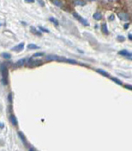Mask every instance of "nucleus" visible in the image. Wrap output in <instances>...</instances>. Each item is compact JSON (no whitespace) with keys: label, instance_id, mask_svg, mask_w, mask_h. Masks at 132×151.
Instances as JSON below:
<instances>
[{"label":"nucleus","instance_id":"1","mask_svg":"<svg viewBox=\"0 0 132 151\" xmlns=\"http://www.w3.org/2000/svg\"><path fill=\"white\" fill-rule=\"evenodd\" d=\"M0 72H1V75H2V78H1V82H2L3 85H6L8 84V69L7 67L5 66V65H1L0 66Z\"/></svg>","mask_w":132,"mask_h":151},{"label":"nucleus","instance_id":"2","mask_svg":"<svg viewBox=\"0 0 132 151\" xmlns=\"http://www.w3.org/2000/svg\"><path fill=\"white\" fill-rule=\"evenodd\" d=\"M42 64H43V62L42 60H40V59H35L34 60L33 58H30L27 64H26V66H27V67H36V66H42Z\"/></svg>","mask_w":132,"mask_h":151},{"label":"nucleus","instance_id":"3","mask_svg":"<svg viewBox=\"0 0 132 151\" xmlns=\"http://www.w3.org/2000/svg\"><path fill=\"white\" fill-rule=\"evenodd\" d=\"M72 14H73V16L74 17H75V18L77 19V20H78L79 21V22H81L82 24H83V25H84V26H89V22H88V21L86 20H85V19H84V18H82L81 16L79 15L78 13H72Z\"/></svg>","mask_w":132,"mask_h":151},{"label":"nucleus","instance_id":"4","mask_svg":"<svg viewBox=\"0 0 132 151\" xmlns=\"http://www.w3.org/2000/svg\"><path fill=\"white\" fill-rule=\"evenodd\" d=\"M118 54H119V55H121V56H123V57H126L127 58H129V60H131L132 55H131V52H130V51H129V50H120V51H119Z\"/></svg>","mask_w":132,"mask_h":151},{"label":"nucleus","instance_id":"5","mask_svg":"<svg viewBox=\"0 0 132 151\" xmlns=\"http://www.w3.org/2000/svg\"><path fill=\"white\" fill-rule=\"evenodd\" d=\"M118 17L121 19V20L124 21H128L129 20V15L127 13H124V12H121V13H118Z\"/></svg>","mask_w":132,"mask_h":151},{"label":"nucleus","instance_id":"6","mask_svg":"<svg viewBox=\"0 0 132 151\" xmlns=\"http://www.w3.org/2000/svg\"><path fill=\"white\" fill-rule=\"evenodd\" d=\"M9 120L11 121V123L14 125V126H17L18 125V120L16 118V117L13 115V114H11L10 116H9Z\"/></svg>","mask_w":132,"mask_h":151},{"label":"nucleus","instance_id":"7","mask_svg":"<svg viewBox=\"0 0 132 151\" xmlns=\"http://www.w3.org/2000/svg\"><path fill=\"white\" fill-rule=\"evenodd\" d=\"M24 45H25L24 42H20L19 44L16 45L15 47L12 48V50H13V51H20L24 49Z\"/></svg>","mask_w":132,"mask_h":151},{"label":"nucleus","instance_id":"8","mask_svg":"<svg viewBox=\"0 0 132 151\" xmlns=\"http://www.w3.org/2000/svg\"><path fill=\"white\" fill-rule=\"evenodd\" d=\"M26 62V58H21L19 60H18L16 62V66H18V67H21V66H23Z\"/></svg>","mask_w":132,"mask_h":151},{"label":"nucleus","instance_id":"9","mask_svg":"<svg viewBox=\"0 0 132 151\" xmlns=\"http://www.w3.org/2000/svg\"><path fill=\"white\" fill-rule=\"evenodd\" d=\"M96 72H97L98 73L101 74V75H103V76L105 77H110V75H109V73H108V72L104 71L102 69H96Z\"/></svg>","mask_w":132,"mask_h":151},{"label":"nucleus","instance_id":"10","mask_svg":"<svg viewBox=\"0 0 132 151\" xmlns=\"http://www.w3.org/2000/svg\"><path fill=\"white\" fill-rule=\"evenodd\" d=\"M18 136H19V138H20V140H22V142H23L25 145H26V144H27V141H26V137H25V135H24L23 132H18Z\"/></svg>","mask_w":132,"mask_h":151},{"label":"nucleus","instance_id":"11","mask_svg":"<svg viewBox=\"0 0 132 151\" xmlns=\"http://www.w3.org/2000/svg\"><path fill=\"white\" fill-rule=\"evenodd\" d=\"M30 29H31L32 33H33V34H34L35 35H38V36H41V35H42V33H41L39 30H37V29L35 28L34 26H31V27H30Z\"/></svg>","mask_w":132,"mask_h":151},{"label":"nucleus","instance_id":"12","mask_svg":"<svg viewBox=\"0 0 132 151\" xmlns=\"http://www.w3.org/2000/svg\"><path fill=\"white\" fill-rule=\"evenodd\" d=\"M58 56L56 55H48L46 56V60L50 61V60H57Z\"/></svg>","mask_w":132,"mask_h":151},{"label":"nucleus","instance_id":"13","mask_svg":"<svg viewBox=\"0 0 132 151\" xmlns=\"http://www.w3.org/2000/svg\"><path fill=\"white\" fill-rule=\"evenodd\" d=\"M101 31L104 33L105 34H108V26L106 23H103L101 25Z\"/></svg>","mask_w":132,"mask_h":151},{"label":"nucleus","instance_id":"14","mask_svg":"<svg viewBox=\"0 0 132 151\" xmlns=\"http://www.w3.org/2000/svg\"><path fill=\"white\" fill-rule=\"evenodd\" d=\"M101 18H102V14L100 13H99V12H97V13H95L93 14V19L96 20H100Z\"/></svg>","mask_w":132,"mask_h":151},{"label":"nucleus","instance_id":"15","mask_svg":"<svg viewBox=\"0 0 132 151\" xmlns=\"http://www.w3.org/2000/svg\"><path fill=\"white\" fill-rule=\"evenodd\" d=\"M74 4L77 5H86V1H83V0H76V1H74Z\"/></svg>","mask_w":132,"mask_h":151},{"label":"nucleus","instance_id":"16","mask_svg":"<svg viewBox=\"0 0 132 151\" xmlns=\"http://www.w3.org/2000/svg\"><path fill=\"white\" fill-rule=\"evenodd\" d=\"M111 79H112V80H113L114 82H115L116 84L120 85V86H122V85H123L122 81H121V80H120L119 79H117V78H115V77H113V78H111Z\"/></svg>","mask_w":132,"mask_h":151},{"label":"nucleus","instance_id":"17","mask_svg":"<svg viewBox=\"0 0 132 151\" xmlns=\"http://www.w3.org/2000/svg\"><path fill=\"white\" fill-rule=\"evenodd\" d=\"M39 48V46H37L36 44H34V43H30V44L27 45V49H29V50H36Z\"/></svg>","mask_w":132,"mask_h":151},{"label":"nucleus","instance_id":"18","mask_svg":"<svg viewBox=\"0 0 132 151\" xmlns=\"http://www.w3.org/2000/svg\"><path fill=\"white\" fill-rule=\"evenodd\" d=\"M1 57L2 58H4L5 59H10L11 58H12V56L9 54V53H7V52H4V53H2L1 54Z\"/></svg>","mask_w":132,"mask_h":151},{"label":"nucleus","instance_id":"19","mask_svg":"<svg viewBox=\"0 0 132 151\" xmlns=\"http://www.w3.org/2000/svg\"><path fill=\"white\" fill-rule=\"evenodd\" d=\"M48 20H49L51 21V22H52V23L54 24V25H55V26H58L59 22H58V20L55 18H54V17H50V18L48 19Z\"/></svg>","mask_w":132,"mask_h":151},{"label":"nucleus","instance_id":"20","mask_svg":"<svg viewBox=\"0 0 132 151\" xmlns=\"http://www.w3.org/2000/svg\"><path fill=\"white\" fill-rule=\"evenodd\" d=\"M65 62L70 63V64H72V65H77V64H78V62H77L75 59H72V58H66Z\"/></svg>","mask_w":132,"mask_h":151},{"label":"nucleus","instance_id":"21","mask_svg":"<svg viewBox=\"0 0 132 151\" xmlns=\"http://www.w3.org/2000/svg\"><path fill=\"white\" fill-rule=\"evenodd\" d=\"M51 3H53L55 5L58 6V7H62V2L61 1H57V0H52Z\"/></svg>","mask_w":132,"mask_h":151},{"label":"nucleus","instance_id":"22","mask_svg":"<svg viewBox=\"0 0 132 151\" xmlns=\"http://www.w3.org/2000/svg\"><path fill=\"white\" fill-rule=\"evenodd\" d=\"M42 56H44V52H36L33 55V57L34 58V57H42Z\"/></svg>","mask_w":132,"mask_h":151},{"label":"nucleus","instance_id":"23","mask_svg":"<svg viewBox=\"0 0 132 151\" xmlns=\"http://www.w3.org/2000/svg\"><path fill=\"white\" fill-rule=\"evenodd\" d=\"M117 40H118L119 42H124L125 41V37L123 35H118L117 36Z\"/></svg>","mask_w":132,"mask_h":151},{"label":"nucleus","instance_id":"24","mask_svg":"<svg viewBox=\"0 0 132 151\" xmlns=\"http://www.w3.org/2000/svg\"><path fill=\"white\" fill-rule=\"evenodd\" d=\"M8 101H9L10 103H12V93H10V94L8 95Z\"/></svg>","mask_w":132,"mask_h":151},{"label":"nucleus","instance_id":"25","mask_svg":"<svg viewBox=\"0 0 132 151\" xmlns=\"http://www.w3.org/2000/svg\"><path fill=\"white\" fill-rule=\"evenodd\" d=\"M39 29L42 30V32H45V33H49V31H48L47 28H44V27H42V26H39Z\"/></svg>","mask_w":132,"mask_h":151},{"label":"nucleus","instance_id":"26","mask_svg":"<svg viewBox=\"0 0 132 151\" xmlns=\"http://www.w3.org/2000/svg\"><path fill=\"white\" fill-rule=\"evenodd\" d=\"M124 87H125V88H127V89H129V90H131L132 89V87H131V85H124Z\"/></svg>","mask_w":132,"mask_h":151},{"label":"nucleus","instance_id":"27","mask_svg":"<svg viewBox=\"0 0 132 151\" xmlns=\"http://www.w3.org/2000/svg\"><path fill=\"white\" fill-rule=\"evenodd\" d=\"M114 20V15H111L110 18H109V20Z\"/></svg>","mask_w":132,"mask_h":151},{"label":"nucleus","instance_id":"28","mask_svg":"<svg viewBox=\"0 0 132 151\" xmlns=\"http://www.w3.org/2000/svg\"><path fill=\"white\" fill-rule=\"evenodd\" d=\"M129 24H128V23H127V24H125V25H124V28H125V29H127V28H128V27H129Z\"/></svg>","mask_w":132,"mask_h":151},{"label":"nucleus","instance_id":"29","mask_svg":"<svg viewBox=\"0 0 132 151\" xmlns=\"http://www.w3.org/2000/svg\"><path fill=\"white\" fill-rule=\"evenodd\" d=\"M26 3H34V0H26Z\"/></svg>","mask_w":132,"mask_h":151},{"label":"nucleus","instance_id":"30","mask_svg":"<svg viewBox=\"0 0 132 151\" xmlns=\"http://www.w3.org/2000/svg\"><path fill=\"white\" fill-rule=\"evenodd\" d=\"M128 36H129V41H131V40H132V38H131V37H132V34H130V33H129V35H128Z\"/></svg>","mask_w":132,"mask_h":151},{"label":"nucleus","instance_id":"31","mask_svg":"<svg viewBox=\"0 0 132 151\" xmlns=\"http://www.w3.org/2000/svg\"><path fill=\"white\" fill-rule=\"evenodd\" d=\"M38 2H39L42 5H44V3H43V1H38Z\"/></svg>","mask_w":132,"mask_h":151},{"label":"nucleus","instance_id":"32","mask_svg":"<svg viewBox=\"0 0 132 151\" xmlns=\"http://www.w3.org/2000/svg\"><path fill=\"white\" fill-rule=\"evenodd\" d=\"M0 127H4V124H0Z\"/></svg>","mask_w":132,"mask_h":151},{"label":"nucleus","instance_id":"33","mask_svg":"<svg viewBox=\"0 0 132 151\" xmlns=\"http://www.w3.org/2000/svg\"><path fill=\"white\" fill-rule=\"evenodd\" d=\"M0 26H2V23H0Z\"/></svg>","mask_w":132,"mask_h":151}]
</instances>
